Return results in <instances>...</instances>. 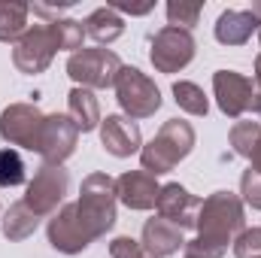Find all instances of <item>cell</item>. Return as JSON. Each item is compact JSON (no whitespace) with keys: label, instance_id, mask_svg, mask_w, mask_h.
I'll list each match as a JSON object with an SVG mask.
<instances>
[{"label":"cell","instance_id":"cell-1","mask_svg":"<svg viewBox=\"0 0 261 258\" xmlns=\"http://www.w3.org/2000/svg\"><path fill=\"white\" fill-rule=\"evenodd\" d=\"M197 240L213 249H228V243L237 240V234L246 228V210L240 194L234 192H213L197 213Z\"/></svg>","mask_w":261,"mask_h":258},{"label":"cell","instance_id":"cell-2","mask_svg":"<svg viewBox=\"0 0 261 258\" xmlns=\"http://www.w3.org/2000/svg\"><path fill=\"white\" fill-rule=\"evenodd\" d=\"M116 203H119V189H116V179L110 173H88L82 179L76 213H79L91 240L103 237L116 225V219H119Z\"/></svg>","mask_w":261,"mask_h":258},{"label":"cell","instance_id":"cell-3","mask_svg":"<svg viewBox=\"0 0 261 258\" xmlns=\"http://www.w3.org/2000/svg\"><path fill=\"white\" fill-rule=\"evenodd\" d=\"M195 149V128L182 119H167L158 134L140 149V164L146 173L161 176L170 173L182 158H189Z\"/></svg>","mask_w":261,"mask_h":258},{"label":"cell","instance_id":"cell-4","mask_svg":"<svg viewBox=\"0 0 261 258\" xmlns=\"http://www.w3.org/2000/svg\"><path fill=\"white\" fill-rule=\"evenodd\" d=\"M122 61L116 52L110 49H79L67 58V76L88 91H100V88H113L116 76L122 70Z\"/></svg>","mask_w":261,"mask_h":258},{"label":"cell","instance_id":"cell-5","mask_svg":"<svg viewBox=\"0 0 261 258\" xmlns=\"http://www.w3.org/2000/svg\"><path fill=\"white\" fill-rule=\"evenodd\" d=\"M113 88H116V100L128 119H149L161 110L158 85L137 67H122Z\"/></svg>","mask_w":261,"mask_h":258},{"label":"cell","instance_id":"cell-6","mask_svg":"<svg viewBox=\"0 0 261 258\" xmlns=\"http://www.w3.org/2000/svg\"><path fill=\"white\" fill-rule=\"evenodd\" d=\"M70 189V173L64 170V164H43L37 173H34V179L28 183V192H24V203L40 216V219H46V216H55L64 203V194Z\"/></svg>","mask_w":261,"mask_h":258},{"label":"cell","instance_id":"cell-7","mask_svg":"<svg viewBox=\"0 0 261 258\" xmlns=\"http://www.w3.org/2000/svg\"><path fill=\"white\" fill-rule=\"evenodd\" d=\"M197 43L192 37V31L182 28H161L152 37V49H149V61L158 73H179L182 67H189L195 61Z\"/></svg>","mask_w":261,"mask_h":258},{"label":"cell","instance_id":"cell-8","mask_svg":"<svg viewBox=\"0 0 261 258\" xmlns=\"http://www.w3.org/2000/svg\"><path fill=\"white\" fill-rule=\"evenodd\" d=\"M43 113L34 104H9L0 113V137L9 146H21L31 152H40V134H43Z\"/></svg>","mask_w":261,"mask_h":258},{"label":"cell","instance_id":"cell-9","mask_svg":"<svg viewBox=\"0 0 261 258\" xmlns=\"http://www.w3.org/2000/svg\"><path fill=\"white\" fill-rule=\"evenodd\" d=\"M55 52H58V46H55V40H52L49 24H34V28H28V34L15 43V49H12V64H15L18 73H24V76H37V73L49 70Z\"/></svg>","mask_w":261,"mask_h":258},{"label":"cell","instance_id":"cell-10","mask_svg":"<svg viewBox=\"0 0 261 258\" xmlns=\"http://www.w3.org/2000/svg\"><path fill=\"white\" fill-rule=\"evenodd\" d=\"M213 94H216L219 110L228 119H240L243 113L252 110L255 85H252L249 76H243L237 70H216L213 73Z\"/></svg>","mask_w":261,"mask_h":258},{"label":"cell","instance_id":"cell-11","mask_svg":"<svg viewBox=\"0 0 261 258\" xmlns=\"http://www.w3.org/2000/svg\"><path fill=\"white\" fill-rule=\"evenodd\" d=\"M46 237L52 243V249L64 252V255H79L85 252L94 240L88 237L79 213H76V203H64L52 219H49V228H46Z\"/></svg>","mask_w":261,"mask_h":258},{"label":"cell","instance_id":"cell-12","mask_svg":"<svg viewBox=\"0 0 261 258\" xmlns=\"http://www.w3.org/2000/svg\"><path fill=\"white\" fill-rule=\"evenodd\" d=\"M79 143V131L70 122V116L52 113L43 119V134H40V158L43 164H64L67 158L76 152Z\"/></svg>","mask_w":261,"mask_h":258},{"label":"cell","instance_id":"cell-13","mask_svg":"<svg viewBox=\"0 0 261 258\" xmlns=\"http://www.w3.org/2000/svg\"><path fill=\"white\" fill-rule=\"evenodd\" d=\"M200 197L189 192L186 186H179V183H167V186H161V192H158V200H155V210H158V216L161 219H167V222H173L176 228H195L197 225V213H200Z\"/></svg>","mask_w":261,"mask_h":258},{"label":"cell","instance_id":"cell-14","mask_svg":"<svg viewBox=\"0 0 261 258\" xmlns=\"http://www.w3.org/2000/svg\"><path fill=\"white\" fill-rule=\"evenodd\" d=\"M100 146L113 158H130L134 152L143 149V134L140 125L128 116H107L100 122Z\"/></svg>","mask_w":261,"mask_h":258},{"label":"cell","instance_id":"cell-15","mask_svg":"<svg viewBox=\"0 0 261 258\" xmlns=\"http://www.w3.org/2000/svg\"><path fill=\"white\" fill-rule=\"evenodd\" d=\"M116 189H119V200L128 210H152L161 192L158 179L146 170H125L116 179Z\"/></svg>","mask_w":261,"mask_h":258},{"label":"cell","instance_id":"cell-16","mask_svg":"<svg viewBox=\"0 0 261 258\" xmlns=\"http://www.w3.org/2000/svg\"><path fill=\"white\" fill-rule=\"evenodd\" d=\"M143 249L149 252L152 258H167L173 252H179V246H186V231L176 228L173 222L155 216L143 225V237H140Z\"/></svg>","mask_w":261,"mask_h":258},{"label":"cell","instance_id":"cell-17","mask_svg":"<svg viewBox=\"0 0 261 258\" xmlns=\"http://www.w3.org/2000/svg\"><path fill=\"white\" fill-rule=\"evenodd\" d=\"M261 18L252 9H225L216 18V40L222 46H243L252 40V34H258Z\"/></svg>","mask_w":261,"mask_h":258},{"label":"cell","instance_id":"cell-18","mask_svg":"<svg viewBox=\"0 0 261 258\" xmlns=\"http://www.w3.org/2000/svg\"><path fill=\"white\" fill-rule=\"evenodd\" d=\"M67 116H70V122L76 125V131H82V134L100 128V122H103V119H100V104H97L94 91L79 88V85L67 94Z\"/></svg>","mask_w":261,"mask_h":258},{"label":"cell","instance_id":"cell-19","mask_svg":"<svg viewBox=\"0 0 261 258\" xmlns=\"http://www.w3.org/2000/svg\"><path fill=\"white\" fill-rule=\"evenodd\" d=\"M122 34H125V21H122L119 9H113V6H100L85 18V37H91L100 46L116 43Z\"/></svg>","mask_w":261,"mask_h":258},{"label":"cell","instance_id":"cell-20","mask_svg":"<svg viewBox=\"0 0 261 258\" xmlns=\"http://www.w3.org/2000/svg\"><path fill=\"white\" fill-rule=\"evenodd\" d=\"M0 225H3V237L12 240V243H18V240H28V237L40 228V216H37L24 200H18V203H12V207L3 213Z\"/></svg>","mask_w":261,"mask_h":258},{"label":"cell","instance_id":"cell-21","mask_svg":"<svg viewBox=\"0 0 261 258\" xmlns=\"http://www.w3.org/2000/svg\"><path fill=\"white\" fill-rule=\"evenodd\" d=\"M28 3L0 0V43H18L28 34Z\"/></svg>","mask_w":261,"mask_h":258},{"label":"cell","instance_id":"cell-22","mask_svg":"<svg viewBox=\"0 0 261 258\" xmlns=\"http://www.w3.org/2000/svg\"><path fill=\"white\" fill-rule=\"evenodd\" d=\"M49 31H52V40L58 46V52H79L82 49V40H85V24L82 21H73V18H55L49 21Z\"/></svg>","mask_w":261,"mask_h":258},{"label":"cell","instance_id":"cell-23","mask_svg":"<svg viewBox=\"0 0 261 258\" xmlns=\"http://www.w3.org/2000/svg\"><path fill=\"white\" fill-rule=\"evenodd\" d=\"M173 100H176V107H179L182 113H189V116H206V113H210V100H206L203 88L195 85V82H186V79L173 82Z\"/></svg>","mask_w":261,"mask_h":258},{"label":"cell","instance_id":"cell-24","mask_svg":"<svg viewBox=\"0 0 261 258\" xmlns=\"http://www.w3.org/2000/svg\"><path fill=\"white\" fill-rule=\"evenodd\" d=\"M258 140H261V122H237L228 134V143H231L234 155H240V158H252Z\"/></svg>","mask_w":261,"mask_h":258},{"label":"cell","instance_id":"cell-25","mask_svg":"<svg viewBox=\"0 0 261 258\" xmlns=\"http://www.w3.org/2000/svg\"><path fill=\"white\" fill-rule=\"evenodd\" d=\"M28 179L24 161L15 149H0V189H15Z\"/></svg>","mask_w":261,"mask_h":258},{"label":"cell","instance_id":"cell-26","mask_svg":"<svg viewBox=\"0 0 261 258\" xmlns=\"http://www.w3.org/2000/svg\"><path fill=\"white\" fill-rule=\"evenodd\" d=\"M200 12H203V3H197V0H170L167 3V21H170V28L192 31L197 24V18H200Z\"/></svg>","mask_w":261,"mask_h":258},{"label":"cell","instance_id":"cell-27","mask_svg":"<svg viewBox=\"0 0 261 258\" xmlns=\"http://www.w3.org/2000/svg\"><path fill=\"white\" fill-rule=\"evenodd\" d=\"M237 258H261V228H243L234 240Z\"/></svg>","mask_w":261,"mask_h":258},{"label":"cell","instance_id":"cell-28","mask_svg":"<svg viewBox=\"0 0 261 258\" xmlns=\"http://www.w3.org/2000/svg\"><path fill=\"white\" fill-rule=\"evenodd\" d=\"M240 200L252 210H261V173H255L252 167L240 176Z\"/></svg>","mask_w":261,"mask_h":258},{"label":"cell","instance_id":"cell-29","mask_svg":"<svg viewBox=\"0 0 261 258\" xmlns=\"http://www.w3.org/2000/svg\"><path fill=\"white\" fill-rule=\"evenodd\" d=\"M110 255L113 258H152L143 249V243L134 240V237H116V240L110 243Z\"/></svg>","mask_w":261,"mask_h":258},{"label":"cell","instance_id":"cell-30","mask_svg":"<svg viewBox=\"0 0 261 258\" xmlns=\"http://www.w3.org/2000/svg\"><path fill=\"white\" fill-rule=\"evenodd\" d=\"M67 6H70V3H61V6H46V3H34V6H31V12H34V15H55V18H58V12H61V9H67Z\"/></svg>","mask_w":261,"mask_h":258},{"label":"cell","instance_id":"cell-31","mask_svg":"<svg viewBox=\"0 0 261 258\" xmlns=\"http://www.w3.org/2000/svg\"><path fill=\"white\" fill-rule=\"evenodd\" d=\"M249 161H252L249 167H252L255 173H261V140H258V146H255V152H252V158H249Z\"/></svg>","mask_w":261,"mask_h":258},{"label":"cell","instance_id":"cell-32","mask_svg":"<svg viewBox=\"0 0 261 258\" xmlns=\"http://www.w3.org/2000/svg\"><path fill=\"white\" fill-rule=\"evenodd\" d=\"M255 88L261 91V52H258V58H255Z\"/></svg>","mask_w":261,"mask_h":258},{"label":"cell","instance_id":"cell-33","mask_svg":"<svg viewBox=\"0 0 261 258\" xmlns=\"http://www.w3.org/2000/svg\"><path fill=\"white\" fill-rule=\"evenodd\" d=\"M252 110L258 113V119H261V91L255 88V100H252Z\"/></svg>","mask_w":261,"mask_h":258},{"label":"cell","instance_id":"cell-34","mask_svg":"<svg viewBox=\"0 0 261 258\" xmlns=\"http://www.w3.org/2000/svg\"><path fill=\"white\" fill-rule=\"evenodd\" d=\"M252 12H255V15L261 18V3H255V6H252ZM258 40H261V28H258Z\"/></svg>","mask_w":261,"mask_h":258}]
</instances>
